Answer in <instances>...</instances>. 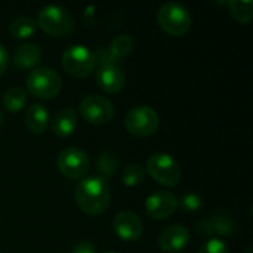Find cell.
Instances as JSON below:
<instances>
[{
	"label": "cell",
	"mask_w": 253,
	"mask_h": 253,
	"mask_svg": "<svg viewBox=\"0 0 253 253\" xmlns=\"http://www.w3.org/2000/svg\"><path fill=\"white\" fill-rule=\"evenodd\" d=\"M159 27L169 36H184L190 31L193 25V18L190 10L175 1L165 3L157 12Z\"/></svg>",
	"instance_id": "obj_4"
},
{
	"label": "cell",
	"mask_w": 253,
	"mask_h": 253,
	"mask_svg": "<svg viewBox=\"0 0 253 253\" xmlns=\"http://www.w3.org/2000/svg\"><path fill=\"white\" fill-rule=\"evenodd\" d=\"M7 64H9V55H7V50H6V49H4V46L0 43V76L6 71Z\"/></svg>",
	"instance_id": "obj_28"
},
{
	"label": "cell",
	"mask_w": 253,
	"mask_h": 253,
	"mask_svg": "<svg viewBox=\"0 0 253 253\" xmlns=\"http://www.w3.org/2000/svg\"><path fill=\"white\" fill-rule=\"evenodd\" d=\"M145 173L165 187H176L182 178L179 163L168 153H154L147 159Z\"/></svg>",
	"instance_id": "obj_3"
},
{
	"label": "cell",
	"mask_w": 253,
	"mask_h": 253,
	"mask_svg": "<svg viewBox=\"0 0 253 253\" xmlns=\"http://www.w3.org/2000/svg\"><path fill=\"white\" fill-rule=\"evenodd\" d=\"M25 84L28 92L40 99H52L62 89L61 76L53 68L47 67H40L30 71Z\"/></svg>",
	"instance_id": "obj_5"
},
{
	"label": "cell",
	"mask_w": 253,
	"mask_h": 253,
	"mask_svg": "<svg viewBox=\"0 0 253 253\" xmlns=\"http://www.w3.org/2000/svg\"><path fill=\"white\" fill-rule=\"evenodd\" d=\"M178 209V199L170 191H156L145 200V211L153 219H166Z\"/></svg>",
	"instance_id": "obj_11"
},
{
	"label": "cell",
	"mask_w": 253,
	"mask_h": 253,
	"mask_svg": "<svg viewBox=\"0 0 253 253\" xmlns=\"http://www.w3.org/2000/svg\"><path fill=\"white\" fill-rule=\"evenodd\" d=\"M25 126L27 129L34 133V135H40L43 133L47 126H49V111L44 105L42 104H31L27 110H25Z\"/></svg>",
	"instance_id": "obj_15"
},
{
	"label": "cell",
	"mask_w": 253,
	"mask_h": 253,
	"mask_svg": "<svg viewBox=\"0 0 253 253\" xmlns=\"http://www.w3.org/2000/svg\"><path fill=\"white\" fill-rule=\"evenodd\" d=\"M42 59V49L34 44V43H24L16 47L13 56H12V64L21 70H28L36 67Z\"/></svg>",
	"instance_id": "obj_16"
},
{
	"label": "cell",
	"mask_w": 253,
	"mask_h": 253,
	"mask_svg": "<svg viewBox=\"0 0 253 253\" xmlns=\"http://www.w3.org/2000/svg\"><path fill=\"white\" fill-rule=\"evenodd\" d=\"M77 127V114L71 107L61 108L52 119V132L58 138L70 136Z\"/></svg>",
	"instance_id": "obj_14"
},
{
	"label": "cell",
	"mask_w": 253,
	"mask_h": 253,
	"mask_svg": "<svg viewBox=\"0 0 253 253\" xmlns=\"http://www.w3.org/2000/svg\"><path fill=\"white\" fill-rule=\"evenodd\" d=\"M199 253H230V249L224 240L209 239L202 245V248L199 249Z\"/></svg>",
	"instance_id": "obj_25"
},
{
	"label": "cell",
	"mask_w": 253,
	"mask_h": 253,
	"mask_svg": "<svg viewBox=\"0 0 253 253\" xmlns=\"http://www.w3.org/2000/svg\"><path fill=\"white\" fill-rule=\"evenodd\" d=\"M224 4H227V6L230 7V13H231V16H233L237 22H240V24H248V22L252 21V0H231V1H225Z\"/></svg>",
	"instance_id": "obj_18"
},
{
	"label": "cell",
	"mask_w": 253,
	"mask_h": 253,
	"mask_svg": "<svg viewBox=\"0 0 253 253\" xmlns=\"http://www.w3.org/2000/svg\"><path fill=\"white\" fill-rule=\"evenodd\" d=\"M3 107L10 111V113H18L21 111L25 104H27V90L19 87V86H13L10 89H7L3 95Z\"/></svg>",
	"instance_id": "obj_17"
},
{
	"label": "cell",
	"mask_w": 253,
	"mask_h": 253,
	"mask_svg": "<svg viewBox=\"0 0 253 253\" xmlns=\"http://www.w3.org/2000/svg\"><path fill=\"white\" fill-rule=\"evenodd\" d=\"M117 168H119V159L116 157V154L108 153V151L99 154V157L96 160V169L104 179L113 176L116 173Z\"/></svg>",
	"instance_id": "obj_22"
},
{
	"label": "cell",
	"mask_w": 253,
	"mask_h": 253,
	"mask_svg": "<svg viewBox=\"0 0 253 253\" xmlns=\"http://www.w3.org/2000/svg\"><path fill=\"white\" fill-rule=\"evenodd\" d=\"M212 225H213V230L215 233H218L219 236H231L236 230V221L234 218L228 213V212H224V211H219V212H215L212 219H211Z\"/></svg>",
	"instance_id": "obj_21"
},
{
	"label": "cell",
	"mask_w": 253,
	"mask_h": 253,
	"mask_svg": "<svg viewBox=\"0 0 253 253\" xmlns=\"http://www.w3.org/2000/svg\"><path fill=\"white\" fill-rule=\"evenodd\" d=\"M125 73L117 64L101 65L96 71V83L107 93H119L125 87Z\"/></svg>",
	"instance_id": "obj_13"
},
{
	"label": "cell",
	"mask_w": 253,
	"mask_h": 253,
	"mask_svg": "<svg viewBox=\"0 0 253 253\" xmlns=\"http://www.w3.org/2000/svg\"><path fill=\"white\" fill-rule=\"evenodd\" d=\"M74 200L79 209L86 215L98 216L105 213L111 203L108 181L102 176L83 178L74 190Z\"/></svg>",
	"instance_id": "obj_1"
},
{
	"label": "cell",
	"mask_w": 253,
	"mask_h": 253,
	"mask_svg": "<svg viewBox=\"0 0 253 253\" xmlns=\"http://www.w3.org/2000/svg\"><path fill=\"white\" fill-rule=\"evenodd\" d=\"M3 122H4V116H3V111H1V108H0V126L3 125Z\"/></svg>",
	"instance_id": "obj_29"
},
{
	"label": "cell",
	"mask_w": 253,
	"mask_h": 253,
	"mask_svg": "<svg viewBox=\"0 0 253 253\" xmlns=\"http://www.w3.org/2000/svg\"><path fill=\"white\" fill-rule=\"evenodd\" d=\"M71 253H96V251H95V246L92 243L82 242L71 249Z\"/></svg>",
	"instance_id": "obj_27"
},
{
	"label": "cell",
	"mask_w": 253,
	"mask_h": 253,
	"mask_svg": "<svg viewBox=\"0 0 253 253\" xmlns=\"http://www.w3.org/2000/svg\"><path fill=\"white\" fill-rule=\"evenodd\" d=\"M133 46H135L133 39H132L129 34H117V36L111 40L108 50H110V53L114 56V59L119 62L120 59H123V58H126L127 55L132 53Z\"/></svg>",
	"instance_id": "obj_19"
},
{
	"label": "cell",
	"mask_w": 253,
	"mask_h": 253,
	"mask_svg": "<svg viewBox=\"0 0 253 253\" xmlns=\"http://www.w3.org/2000/svg\"><path fill=\"white\" fill-rule=\"evenodd\" d=\"M145 179V169L141 165H127L122 172V182L126 187H136Z\"/></svg>",
	"instance_id": "obj_23"
},
{
	"label": "cell",
	"mask_w": 253,
	"mask_h": 253,
	"mask_svg": "<svg viewBox=\"0 0 253 253\" xmlns=\"http://www.w3.org/2000/svg\"><path fill=\"white\" fill-rule=\"evenodd\" d=\"M37 27L52 37H67L74 30V19L71 13L58 4H49L39 10Z\"/></svg>",
	"instance_id": "obj_2"
},
{
	"label": "cell",
	"mask_w": 253,
	"mask_h": 253,
	"mask_svg": "<svg viewBox=\"0 0 253 253\" xmlns=\"http://www.w3.org/2000/svg\"><path fill=\"white\" fill-rule=\"evenodd\" d=\"M105 253H116V252H105Z\"/></svg>",
	"instance_id": "obj_30"
},
{
	"label": "cell",
	"mask_w": 253,
	"mask_h": 253,
	"mask_svg": "<svg viewBox=\"0 0 253 253\" xmlns=\"http://www.w3.org/2000/svg\"><path fill=\"white\" fill-rule=\"evenodd\" d=\"M126 130L139 138L154 135L160 127V119L154 108L148 105H136L130 108L125 117Z\"/></svg>",
	"instance_id": "obj_7"
},
{
	"label": "cell",
	"mask_w": 253,
	"mask_h": 253,
	"mask_svg": "<svg viewBox=\"0 0 253 253\" xmlns=\"http://www.w3.org/2000/svg\"><path fill=\"white\" fill-rule=\"evenodd\" d=\"M79 111L87 123H92L95 126L107 125L114 117V107L111 101L95 93L86 95L80 101Z\"/></svg>",
	"instance_id": "obj_8"
},
{
	"label": "cell",
	"mask_w": 253,
	"mask_h": 253,
	"mask_svg": "<svg viewBox=\"0 0 253 253\" xmlns=\"http://www.w3.org/2000/svg\"><path fill=\"white\" fill-rule=\"evenodd\" d=\"M190 242V231L187 227L173 224L166 227L159 236V248L165 252H179Z\"/></svg>",
	"instance_id": "obj_12"
},
{
	"label": "cell",
	"mask_w": 253,
	"mask_h": 253,
	"mask_svg": "<svg viewBox=\"0 0 253 253\" xmlns=\"http://www.w3.org/2000/svg\"><path fill=\"white\" fill-rule=\"evenodd\" d=\"M90 160L87 154L76 147L64 148L56 159V166L59 172L68 179H80L89 170Z\"/></svg>",
	"instance_id": "obj_9"
},
{
	"label": "cell",
	"mask_w": 253,
	"mask_h": 253,
	"mask_svg": "<svg viewBox=\"0 0 253 253\" xmlns=\"http://www.w3.org/2000/svg\"><path fill=\"white\" fill-rule=\"evenodd\" d=\"M37 30V22L36 19L30 18V16H19L16 19L12 21L9 31L12 34V37L15 39H28L31 36H34Z\"/></svg>",
	"instance_id": "obj_20"
},
{
	"label": "cell",
	"mask_w": 253,
	"mask_h": 253,
	"mask_svg": "<svg viewBox=\"0 0 253 253\" xmlns=\"http://www.w3.org/2000/svg\"><path fill=\"white\" fill-rule=\"evenodd\" d=\"M61 65L70 76L84 79L95 71L96 61L90 49L83 44H73L62 52Z\"/></svg>",
	"instance_id": "obj_6"
},
{
	"label": "cell",
	"mask_w": 253,
	"mask_h": 253,
	"mask_svg": "<svg viewBox=\"0 0 253 253\" xmlns=\"http://www.w3.org/2000/svg\"><path fill=\"white\" fill-rule=\"evenodd\" d=\"M196 233L199 234V237L209 240L215 234V230H213V225H212L211 219H202V221H199L197 225H196Z\"/></svg>",
	"instance_id": "obj_26"
},
{
	"label": "cell",
	"mask_w": 253,
	"mask_h": 253,
	"mask_svg": "<svg viewBox=\"0 0 253 253\" xmlns=\"http://www.w3.org/2000/svg\"><path fill=\"white\" fill-rule=\"evenodd\" d=\"M0 253H1V252H0Z\"/></svg>",
	"instance_id": "obj_31"
},
{
	"label": "cell",
	"mask_w": 253,
	"mask_h": 253,
	"mask_svg": "<svg viewBox=\"0 0 253 253\" xmlns=\"http://www.w3.org/2000/svg\"><path fill=\"white\" fill-rule=\"evenodd\" d=\"M113 230L123 242H136L144 234V224L141 218L130 211L119 212L113 221Z\"/></svg>",
	"instance_id": "obj_10"
},
{
	"label": "cell",
	"mask_w": 253,
	"mask_h": 253,
	"mask_svg": "<svg viewBox=\"0 0 253 253\" xmlns=\"http://www.w3.org/2000/svg\"><path fill=\"white\" fill-rule=\"evenodd\" d=\"M203 205V200L199 194L194 193H188L185 196H182L181 199H178V208L185 212V213H194L197 212Z\"/></svg>",
	"instance_id": "obj_24"
}]
</instances>
